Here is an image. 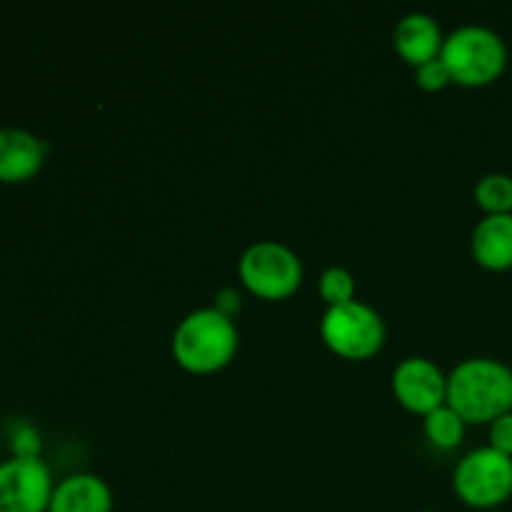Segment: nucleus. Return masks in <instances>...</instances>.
I'll list each match as a JSON object with an SVG mask.
<instances>
[{
  "label": "nucleus",
  "instance_id": "nucleus-1",
  "mask_svg": "<svg viewBox=\"0 0 512 512\" xmlns=\"http://www.w3.org/2000/svg\"><path fill=\"white\" fill-rule=\"evenodd\" d=\"M448 405L465 423H493L512 410V368L490 355H473L448 373Z\"/></svg>",
  "mask_w": 512,
  "mask_h": 512
},
{
  "label": "nucleus",
  "instance_id": "nucleus-2",
  "mask_svg": "<svg viewBox=\"0 0 512 512\" xmlns=\"http://www.w3.org/2000/svg\"><path fill=\"white\" fill-rule=\"evenodd\" d=\"M175 363L195 375L223 370L238 353V328L233 315L220 308H198L185 315L170 340Z\"/></svg>",
  "mask_w": 512,
  "mask_h": 512
},
{
  "label": "nucleus",
  "instance_id": "nucleus-3",
  "mask_svg": "<svg viewBox=\"0 0 512 512\" xmlns=\"http://www.w3.org/2000/svg\"><path fill=\"white\" fill-rule=\"evenodd\" d=\"M440 60L448 65L453 83L465 85V88H483L505 73L510 50L495 28L465 23L445 35Z\"/></svg>",
  "mask_w": 512,
  "mask_h": 512
},
{
  "label": "nucleus",
  "instance_id": "nucleus-4",
  "mask_svg": "<svg viewBox=\"0 0 512 512\" xmlns=\"http://www.w3.org/2000/svg\"><path fill=\"white\" fill-rule=\"evenodd\" d=\"M385 320L365 300H350L343 305H328L320 318V338L335 355L345 360L373 358L385 345Z\"/></svg>",
  "mask_w": 512,
  "mask_h": 512
},
{
  "label": "nucleus",
  "instance_id": "nucleus-5",
  "mask_svg": "<svg viewBox=\"0 0 512 512\" xmlns=\"http://www.w3.org/2000/svg\"><path fill=\"white\" fill-rule=\"evenodd\" d=\"M238 275L245 288L258 298L283 300L303 283V260L280 240H258L240 255Z\"/></svg>",
  "mask_w": 512,
  "mask_h": 512
},
{
  "label": "nucleus",
  "instance_id": "nucleus-6",
  "mask_svg": "<svg viewBox=\"0 0 512 512\" xmlns=\"http://www.w3.org/2000/svg\"><path fill=\"white\" fill-rule=\"evenodd\" d=\"M453 490L470 508H498L512 498V458L493 445L468 450L453 470Z\"/></svg>",
  "mask_w": 512,
  "mask_h": 512
},
{
  "label": "nucleus",
  "instance_id": "nucleus-7",
  "mask_svg": "<svg viewBox=\"0 0 512 512\" xmlns=\"http://www.w3.org/2000/svg\"><path fill=\"white\" fill-rule=\"evenodd\" d=\"M55 480L43 458L0 460V512H48Z\"/></svg>",
  "mask_w": 512,
  "mask_h": 512
},
{
  "label": "nucleus",
  "instance_id": "nucleus-8",
  "mask_svg": "<svg viewBox=\"0 0 512 512\" xmlns=\"http://www.w3.org/2000/svg\"><path fill=\"white\" fill-rule=\"evenodd\" d=\"M390 388L403 408L420 415H428L430 410L448 403V375L425 355H410L400 360L393 368Z\"/></svg>",
  "mask_w": 512,
  "mask_h": 512
},
{
  "label": "nucleus",
  "instance_id": "nucleus-9",
  "mask_svg": "<svg viewBox=\"0 0 512 512\" xmlns=\"http://www.w3.org/2000/svg\"><path fill=\"white\" fill-rule=\"evenodd\" d=\"M48 145L28 128L0 125V183L18 185L35 178L45 165Z\"/></svg>",
  "mask_w": 512,
  "mask_h": 512
},
{
  "label": "nucleus",
  "instance_id": "nucleus-10",
  "mask_svg": "<svg viewBox=\"0 0 512 512\" xmlns=\"http://www.w3.org/2000/svg\"><path fill=\"white\" fill-rule=\"evenodd\" d=\"M443 40L445 35L440 23L430 13H423V10L405 13L393 30L395 50L413 68L438 58L440 50H443Z\"/></svg>",
  "mask_w": 512,
  "mask_h": 512
},
{
  "label": "nucleus",
  "instance_id": "nucleus-11",
  "mask_svg": "<svg viewBox=\"0 0 512 512\" xmlns=\"http://www.w3.org/2000/svg\"><path fill=\"white\" fill-rule=\"evenodd\" d=\"M48 512H113V490L100 475H65L55 483Z\"/></svg>",
  "mask_w": 512,
  "mask_h": 512
},
{
  "label": "nucleus",
  "instance_id": "nucleus-12",
  "mask_svg": "<svg viewBox=\"0 0 512 512\" xmlns=\"http://www.w3.org/2000/svg\"><path fill=\"white\" fill-rule=\"evenodd\" d=\"M470 253L485 270L503 273L512 268V213L483 215L470 233Z\"/></svg>",
  "mask_w": 512,
  "mask_h": 512
},
{
  "label": "nucleus",
  "instance_id": "nucleus-13",
  "mask_svg": "<svg viewBox=\"0 0 512 512\" xmlns=\"http://www.w3.org/2000/svg\"><path fill=\"white\" fill-rule=\"evenodd\" d=\"M423 430L425 438L430 440V445L440 450H453L463 443L465 438V420L450 408L448 403L440 405V408L430 410L428 415H423Z\"/></svg>",
  "mask_w": 512,
  "mask_h": 512
},
{
  "label": "nucleus",
  "instance_id": "nucleus-14",
  "mask_svg": "<svg viewBox=\"0 0 512 512\" xmlns=\"http://www.w3.org/2000/svg\"><path fill=\"white\" fill-rule=\"evenodd\" d=\"M475 203L485 210V215L512 213V175L485 173L475 183Z\"/></svg>",
  "mask_w": 512,
  "mask_h": 512
},
{
  "label": "nucleus",
  "instance_id": "nucleus-15",
  "mask_svg": "<svg viewBox=\"0 0 512 512\" xmlns=\"http://www.w3.org/2000/svg\"><path fill=\"white\" fill-rule=\"evenodd\" d=\"M320 298L328 305H343L355 300V278L348 268L340 265H328L318 280Z\"/></svg>",
  "mask_w": 512,
  "mask_h": 512
},
{
  "label": "nucleus",
  "instance_id": "nucleus-16",
  "mask_svg": "<svg viewBox=\"0 0 512 512\" xmlns=\"http://www.w3.org/2000/svg\"><path fill=\"white\" fill-rule=\"evenodd\" d=\"M413 78H415V85H420L423 90H443L445 85L453 83V78H450L448 73V65L440 60V55L438 58L428 60V63L418 65Z\"/></svg>",
  "mask_w": 512,
  "mask_h": 512
},
{
  "label": "nucleus",
  "instance_id": "nucleus-17",
  "mask_svg": "<svg viewBox=\"0 0 512 512\" xmlns=\"http://www.w3.org/2000/svg\"><path fill=\"white\" fill-rule=\"evenodd\" d=\"M490 443L500 453L510 455L512 458V410L510 413H503L500 418H495L488 428Z\"/></svg>",
  "mask_w": 512,
  "mask_h": 512
},
{
  "label": "nucleus",
  "instance_id": "nucleus-18",
  "mask_svg": "<svg viewBox=\"0 0 512 512\" xmlns=\"http://www.w3.org/2000/svg\"><path fill=\"white\" fill-rule=\"evenodd\" d=\"M13 455L20 458H40V438L30 425H20L13 433Z\"/></svg>",
  "mask_w": 512,
  "mask_h": 512
},
{
  "label": "nucleus",
  "instance_id": "nucleus-19",
  "mask_svg": "<svg viewBox=\"0 0 512 512\" xmlns=\"http://www.w3.org/2000/svg\"><path fill=\"white\" fill-rule=\"evenodd\" d=\"M418 512H435V510H418Z\"/></svg>",
  "mask_w": 512,
  "mask_h": 512
}]
</instances>
